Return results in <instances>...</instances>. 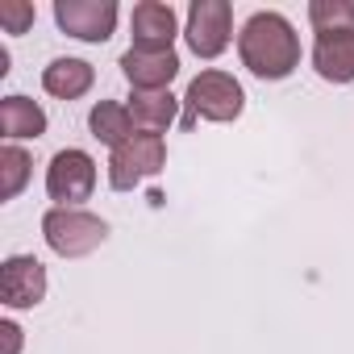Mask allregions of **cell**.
Masks as SVG:
<instances>
[{
    "label": "cell",
    "mask_w": 354,
    "mask_h": 354,
    "mask_svg": "<svg viewBox=\"0 0 354 354\" xmlns=\"http://www.w3.org/2000/svg\"><path fill=\"white\" fill-rule=\"evenodd\" d=\"M238 59L259 80H288L300 67V34L283 13L259 9L238 30Z\"/></svg>",
    "instance_id": "6da1fadb"
},
{
    "label": "cell",
    "mask_w": 354,
    "mask_h": 354,
    "mask_svg": "<svg viewBox=\"0 0 354 354\" xmlns=\"http://www.w3.org/2000/svg\"><path fill=\"white\" fill-rule=\"evenodd\" d=\"M184 109H188L184 125H196V121H217V125H225V121H238V117H242L246 92H242V84H238L230 71L209 67V71H201V75L188 84Z\"/></svg>",
    "instance_id": "7a4b0ae2"
},
{
    "label": "cell",
    "mask_w": 354,
    "mask_h": 354,
    "mask_svg": "<svg viewBox=\"0 0 354 354\" xmlns=\"http://www.w3.org/2000/svg\"><path fill=\"white\" fill-rule=\"evenodd\" d=\"M42 238L59 259H84L104 246L109 221L88 213V209H46L42 217Z\"/></svg>",
    "instance_id": "3957f363"
},
{
    "label": "cell",
    "mask_w": 354,
    "mask_h": 354,
    "mask_svg": "<svg viewBox=\"0 0 354 354\" xmlns=\"http://www.w3.org/2000/svg\"><path fill=\"white\" fill-rule=\"evenodd\" d=\"M167 167V138L158 133H133L109 154V188L113 192H133L150 175Z\"/></svg>",
    "instance_id": "277c9868"
},
{
    "label": "cell",
    "mask_w": 354,
    "mask_h": 354,
    "mask_svg": "<svg viewBox=\"0 0 354 354\" xmlns=\"http://www.w3.org/2000/svg\"><path fill=\"white\" fill-rule=\"evenodd\" d=\"M96 188V158L80 146H67L46 167V196L55 209H84V201Z\"/></svg>",
    "instance_id": "5b68a950"
},
{
    "label": "cell",
    "mask_w": 354,
    "mask_h": 354,
    "mask_svg": "<svg viewBox=\"0 0 354 354\" xmlns=\"http://www.w3.org/2000/svg\"><path fill=\"white\" fill-rule=\"evenodd\" d=\"M184 38L196 59H217L234 42V5L230 0H192Z\"/></svg>",
    "instance_id": "8992f818"
},
{
    "label": "cell",
    "mask_w": 354,
    "mask_h": 354,
    "mask_svg": "<svg viewBox=\"0 0 354 354\" xmlns=\"http://www.w3.org/2000/svg\"><path fill=\"white\" fill-rule=\"evenodd\" d=\"M117 0H55V21L80 42H109L117 30Z\"/></svg>",
    "instance_id": "52a82bcc"
},
{
    "label": "cell",
    "mask_w": 354,
    "mask_h": 354,
    "mask_svg": "<svg viewBox=\"0 0 354 354\" xmlns=\"http://www.w3.org/2000/svg\"><path fill=\"white\" fill-rule=\"evenodd\" d=\"M46 267L34 254H9L0 263V300L5 308H38L46 300Z\"/></svg>",
    "instance_id": "ba28073f"
},
{
    "label": "cell",
    "mask_w": 354,
    "mask_h": 354,
    "mask_svg": "<svg viewBox=\"0 0 354 354\" xmlns=\"http://www.w3.org/2000/svg\"><path fill=\"white\" fill-rule=\"evenodd\" d=\"M117 67H121V75L129 80L133 92H167L171 80L180 75V55L175 50H150V46H129Z\"/></svg>",
    "instance_id": "9c48e42d"
},
{
    "label": "cell",
    "mask_w": 354,
    "mask_h": 354,
    "mask_svg": "<svg viewBox=\"0 0 354 354\" xmlns=\"http://www.w3.org/2000/svg\"><path fill=\"white\" fill-rule=\"evenodd\" d=\"M129 34L133 46H150V50H171V42L180 38V17L162 0H142L129 13Z\"/></svg>",
    "instance_id": "30bf717a"
},
{
    "label": "cell",
    "mask_w": 354,
    "mask_h": 354,
    "mask_svg": "<svg viewBox=\"0 0 354 354\" xmlns=\"http://www.w3.org/2000/svg\"><path fill=\"white\" fill-rule=\"evenodd\" d=\"M308 59H313V71L325 84H354V30L317 34Z\"/></svg>",
    "instance_id": "8fae6325"
},
{
    "label": "cell",
    "mask_w": 354,
    "mask_h": 354,
    "mask_svg": "<svg viewBox=\"0 0 354 354\" xmlns=\"http://www.w3.org/2000/svg\"><path fill=\"white\" fill-rule=\"evenodd\" d=\"M92 84H96V67L88 59H50L42 67V88L55 100H80L92 92Z\"/></svg>",
    "instance_id": "7c38bea8"
},
{
    "label": "cell",
    "mask_w": 354,
    "mask_h": 354,
    "mask_svg": "<svg viewBox=\"0 0 354 354\" xmlns=\"http://www.w3.org/2000/svg\"><path fill=\"white\" fill-rule=\"evenodd\" d=\"M46 109L21 92L5 96L0 100V133H5V142H26V138H42L46 133Z\"/></svg>",
    "instance_id": "4fadbf2b"
},
{
    "label": "cell",
    "mask_w": 354,
    "mask_h": 354,
    "mask_svg": "<svg viewBox=\"0 0 354 354\" xmlns=\"http://www.w3.org/2000/svg\"><path fill=\"white\" fill-rule=\"evenodd\" d=\"M175 113H180V96L167 92H133L129 96V117L138 125V133H167L175 125Z\"/></svg>",
    "instance_id": "5bb4252c"
},
{
    "label": "cell",
    "mask_w": 354,
    "mask_h": 354,
    "mask_svg": "<svg viewBox=\"0 0 354 354\" xmlns=\"http://www.w3.org/2000/svg\"><path fill=\"white\" fill-rule=\"evenodd\" d=\"M88 129H92L96 142H104V146H113V150L138 133V125H133V117H129V104H121V100H96L92 113H88Z\"/></svg>",
    "instance_id": "9a60e30c"
},
{
    "label": "cell",
    "mask_w": 354,
    "mask_h": 354,
    "mask_svg": "<svg viewBox=\"0 0 354 354\" xmlns=\"http://www.w3.org/2000/svg\"><path fill=\"white\" fill-rule=\"evenodd\" d=\"M30 171H34V158L26 146H17V142L0 146V201H17L21 188L30 184Z\"/></svg>",
    "instance_id": "2e32d148"
},
{
    "label": "cell",
    "mask_w": 354,
    "mask_h": 354,
    "mask_svg": "<svg viewBox=\"0 0 354 354\" xmlns=\"http://www.w3.org/2000/svg\"><path fill=\"white\" fill-rule=\"evenodd\" d=\"M308 26L317 34L354 30V0H308Z\"/></svg>",
    "instance_id": "e0dca14e"
},
{
    "label": "cell",
    "mask_w": 354,
    "mask_h": 354,
    "mask_svg": "<svg viewBox=\"0 0 354 354\" xmlns=\"http://www.w3.org/2000/svg\"><path fill=\"white\" fill-rule=\"evenodd\" d=\"M0 26H5V34H26L34 26V5L30 0H0Z\"/></svg>",
    "instance_id": "ac0fdd59"
},
{
    "label": "cell",
    "mask_w": 354,
    "mask_h": 354,
    "mask_svg": "<svg viewBox=\"0 0 354 354\" xmlns=\"http://www.w3.org/2000/svg\"><path fill=\"white\" fill-rule=\"evenodd\" d=\"M0 333H5V342H9V354L21 350V329H17L13 321H0Z\"/></svg>",
    "instance_id": "d6986e66"
}]
</instances>
